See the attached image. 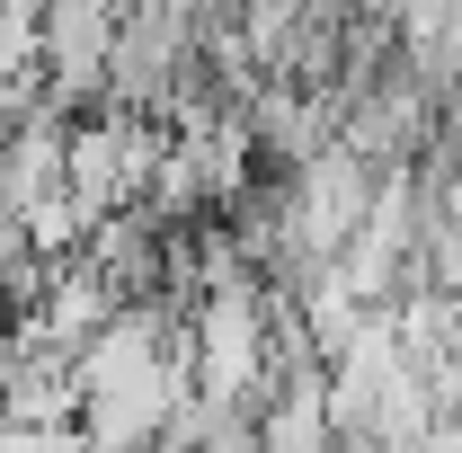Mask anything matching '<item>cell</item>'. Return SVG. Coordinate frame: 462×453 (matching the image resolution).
<instances>
[{"label": "cell", "instance_id": "cell-1", "mask_svg": "<svg viewBox=\"0 0 462 453\" xmlns=\"http://www.w3.org/2000/svg\"><path fill=\"white\" fill-rule=\"evenodd\" d=\"M125 0H45L36 9V54L54 62V98H98L107 89Z\"/></svg>", "mask_w": 462, "mask_h": 453}]
</instances>
